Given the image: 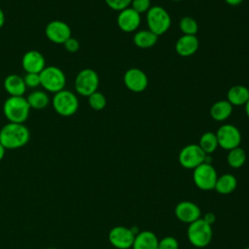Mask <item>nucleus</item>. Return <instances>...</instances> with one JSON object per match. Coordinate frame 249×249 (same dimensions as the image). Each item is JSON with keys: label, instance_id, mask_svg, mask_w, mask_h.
Wrapping results in <instances>:
<instances>
[{"label": "nucleus", "instance_id": "nucleus-13", "mask_svg": "<svg viewBox=\"0 0 249 249\" xmlns=\"http://www.w3.org/2000/svg\"><path fill=\"white\" fill-rule=\"evenodd\" d=\"M140 23L141 15L130 7L120 11L117 16V25L122 31L125 33L136 31L140 26Z\"/></svg>", "mask_w": 249, "mask_h": 249}, {"label": "nucleus", "instance_id": "nucleus-23", "mask_svg": "<svg viewBox=\"0 0 249 249\" xmlns=\"http://www.w3.org/2000/svg\"><path fill=\"white\" fill-rule=\"evenodd\" d=\"M26 100L30 108L36 109V110H42L46 108L51 101L47 91L41 90V89H35L31 91L26 97Z\"/></svg>", "mask_w": 249, "mask_h": 249}, {"label": "nucleus", "instance_id": "nucleus-31", "mask_svg": "<svg viewBox=\"0 0 249 249\" xmlns=\"http://www.w3.org/2000/svg\"><path fill=\"white\" fill-rule=\"evenodd\" d=\"M26 88L36 89L40 86V75L37 73H26L23 77Z\"/></svg>", "mask_w": 249, "mask_h": 249}, {"label": "nucleus", "instance_id": "nucleus-42", "mask_svg": "<svg viewBox=\"0 0 249 249\" xmlns=\"http://www.w3.org/2000/svg\"><path fill=\"white\" fill-rule=\"evenodd\" d=\"M247 88H248V89H249V86H248V87H247Z\"/></svg>", "mask_w": 249, "mask_h": 249}, {"label": "nucleus", "instance_id": "nucleus-12", "mask_svg": "<svg viewBox=\"0 0 249 249\" xmlns=\"http://www.w3.org/2000/svg\"><path fill=\"white\" fill-rule=\"evenodd\" d=\"M70 26L59 19L50 21L45 28L46 37L53 43L57 45H63L64 42L71 37Z\"/></svg>", "mask_w": 249, "mask_h": 249}, {"label": "nucleus", "instance_id": "nucleus-20", "mask_svg": "<svg viewBox=\"0 0 249 249\" xmlns=\"http://www.w3.org/2000/svg\"><path fill=\"white\" fill-rule=\"evenodd\" d=\"M227 100L232 106H242L249 100V89L242 85H235L229 89L227 92Z\"/></svg>", "mask_w": 249, "mask_h": 249}, {"label": "nucleus", "instance_id": "nucleus-21", "mask_svg": "<svg viewBox=\"0 0 249 249\" xmlns=\"http://www.w3.org/2000/svg\"><path fill=\"white\" fill-rule=\"evenodd\" d=\"M233 106L227 100H218L210 107L209 114L216 122H224L229 119L232 113Z\"/></svg>", "mask_w": 249, "mask_h": 249}, {"label": "nucleus", "instance_id": "nucleus-6", "mask_svg": "<svg viewBox=\"0 0 249 249\" xmlns=\"http://www.w3.org/2000/svg\"><path fill=\"white\" fill-rule=\"evenodd\" d=\"M187 235L189 241L196 247H204L209 244L212 239V228L211 225L206 223L202 218L191 223Z\"/></svg>", "mask_w": 249, "mask_h": 249}, {"label": "nucleus", "instance_id": "nucleus-7", "mask_svg": "<svg viewBox=\"0 0 249 249\" xmlns=\"http://www.w3.org/2000/svg\"><path fill=\"white\" fill-rule=\"evenodd\" d=\"M99 77L98 74L90 68L82 69L76 76L74 88L77 93L83 96H89L98 89Z\"/></svg>", "mask_w": 249, "mask_h": 249}, {"label": "nucleus", "instance_id": "nucleus-41", "mask_svg": "<svg viewBox=\"0 0 249 249\" xmlns=\"http://www.w3.org/2000/svg\"><path fill=\"white\" fill-rule=\"evenodd\" d=\"M48 249H53V248H48Z\"/></svg>", "mask_w": 249, "mask_h": 249}, {"label": "nucleus", "instance_id": "nucleus-15", "mask_svg": "<svg viewBox=\"0 0 249 249\" xmlns=\"http://www.w3.org/2000/svg\"><path fill=\"white\" fill-rule=\"evenodd\" d=\"M21 66L25 73L40 74V72L46 67V60L40 52L30 50L23 54L21 58Z\"/></svg>", "mask_w": 249, "mask_h": 249}, {"label": "nucleus", "instance_id": "nucleus-34", "mask_svg": "<svg viewBox=\"0 0 249 249\" xmlns=\"http://www.w3.org/2000/svg\"><path fill=\"white\" fill-rule=\"evenodd\" d=\"M206 223H208L209 225H212L215 221V215L213 213H206L204 215V218H202Z\"/></svg>", "mask_w": 249, "mask_h": 249}, {"label": "nucleus", "instance_id": "nucleus-29", "mask_svg": "<svg viewBox=\"0 0 249 249\" xmlns=\"http://www.w3.org/2000/svg\"><path fill=\"white\" fill-rule=\"evenodd\" d=\"M151 7V0H132L130 4V8L140 15L146 14Z\"/></svg>", "mask_w": 249, "mask_h": 249}, {"label": "nucleus", "instance_id": "nucleus-18", "mask_svg": "<svg viewBox=\"0 0 249 249\" xmlns=\"http://www.w3.org/2000/svg\"><path fill=\"white\" fill-rule=\"evenodd\" d=\"M5 91L10 96H23L26 91V86L23 77L17 74L8 75L3 83Z\"/></svg>", "mask_w": 249, "mask_h": 249}, {"label": "nucleus", "instance_id": "nucleus-24", "mask_svg": "<svg viewBox=\"0 0 249 249\" xmlns=\"http://www.w3.org/2000/svg\"><path fill=\"white\" fill-rule=\"evenodd\" d=\"M236 179L232 174H224L217 178L215 184V190L222 195H228L231 193L236 187Z\"/></svg>", "mask_w": 249, "mask_h": 249}, {"label": "nucleus", "instance_id": "nucleus-5", "mask_svg": "<svg viewBox=\"0 0 249 249\" xmlns=\"http://www.w3.org/2000/svg\"><path fill=\"white\" fill-rule=\"evenodd\" d=\"M52 104L54 111L62 117L73 116L79 108V99L77 95L67 89H62L54 93Z\"/></svg>", "mask_w": 249, "mask_h": 249}, {"label": "nucleus", "instance_id": "nucleus-39", "mask_svg": "<svg viewBox=\"0 0 249 249\" xmlns=\"http://www.w3.org/2000/svg\"><path fill=\"white\" fill-rule=\"evenodd\" d=\"M172 1H174V2H179V1H181V0H172Z\"/></svg>", "mask_w": 249, "mask_h": 249}, {"label": "nucleus", "instance_id": "nucleus-38", "mask_svg": "<svg viewBox=\"0 0 249 249\" xmlns=\"http://www.w3.org/2000/svg\"><path fill=\"white\" fill-rule=\"evenodd\" d=\"M244 106H245V113H246L247 117L249 118V100L247 101V103Z\"/></svg>", "mask_w": 249, "mask_h": 249}, {"label": "nucleus", "instance_id": "nucleus-4", "mask_svg": "<svg viewBox=\"0 0 249 249\" xmlns=\"http://www.w3.org/2000/svg\"><path fill=\"white\" fill-rule=\"evenodd\" d=\"M40 86L49 92L56 93L64 89L66 77L64 72L57 66L48 65L40 72Z\"/></svg>", "mask_w": 249, "mask_h": 249}, {"label": "nucleus", "instance_id": "nucleus-9", "mask_svg": "<svg viewBox=\"0 0 249 249\" xmlns=\"http://www.w3.org/2000/svg\"><path fill=\"white\" fill-rule=\"evenodd\" d=\"M218 140V145L225 150L236 148L241 143L240 130L231 124H224L215 132Z\"/></svg>", "mask_w": 249, "mask_h": 249}, {"label": "nucleus", "instance_id": "nucleus-25", "mask_svg": "<svg viewBox=\"0 0 249 249\" xmlns=\"http://www.w3.org/2000/svg\"><path fill=\"white\" fill-rule=\"evenodd\" d=\"M198 146L206 155H210L213 152H215V150L219 146L216 133L212 131L204 132L199 138Z\"/></svg>", "mask_w": 249, "mask_h": 249}, {"label": "nucleus", "instance_id": "nucleus-19", "mask_svg": "<svg viewBox=\"0 0 249 249\" xmlns=\"http://www.w3.org/2000/svg\"><path fill=\"white\" fill-rule=\"evenodd\" d=\"M159 239L157 235L149 231H139L132 244V249H158Z\"/></svg>", "mask_w": 249, "mask_h": 249}, {"label": "nucleus", "instance_id": "nucleus-27", "mask_svg": "<svg viewBox=\"0 0 249 249\" xmlns=\"http://www.w3.org/2000/svg\"><path fill=\"white\" fill-rule=\"evenodd\" d=\"M179 28L184 35H196L198 31V24L192 17H183L179 21Z\"/></svg>", "mask_w": 249, "mask_h": 249}, {"label": "nucleus", "instance_id": "nucleus-10", "mask_svg": "<svg viewBox=\"0 0 249 249\" xmlns=\"http://www.w3.org/2000/svg\"><path fill=\"white\" fill-rule=\"evenodd\" d=\"M206 154L201 150L198 144L186 145L179 153V163L187 169H195L196 166L204 162Z\"/></svg>", "mask_w": 249, "mask_h": 249}, {"label": "nucleus", "instance_id": "nucleus-1", "mask_svg": "<svg viewBox=\"0 0 249 249\" xmlns=\"http://www.w3.org/2000/svg\"><path fill=\"white\" fill-rule=\"evenodd\" d=\"M30 138V132L24 124L8 123L0 129V143L5 149L14 150L23 147Z\"/></svg>", "mask_w": 249, "mask_h": 249}, {"label": "nucleus", "instance_id": "nucleus-2", "mask_svg": "<svg viewBox=\"0 0 249 249\" xmlns=\"http://www.w3.org/2000/svg\"><path fill=\"white\" fill-rule=\"evenodd\" d=\"M30 106L24 96H9L3 104V113L10 123L23 124L29 117Z\"/></svg>", "mask_w": 249, "mask_h": 249}, {"label": "nucleus", "instance_id": "nucleus-3", "mask_svg": "<svg viewBox=\"0 0 249 249\" xmlns=\"http://www.w3.org/2000/svg\"><path fill=\"white\" fill-rule=\"evenodd\" d=\"M146 22L148 29L160 37L170 28L171 18L163 7L152 6L146 13Z\"/></svg>", "mask_w": 249, "mask_h": 249}, {"label": "nucleus", "instance_id": "nucleus-37", "mask_svg": "<svg viewBox=\"0 0 249 249\" xmlns=\"http://www.w3.org/2000/svg\"><path fill=\"white\" fill-rule=\"evenodd\" d=\"M5 151H6L5 147L0 143V160H3V158H4V156H5Z\"/></svg>", "mask_w": 249, "mask_h": 249}, {"label": "nucleus", "instance_id": "nucleus-14", "mask_svg": "<svg viewBox=\"0 0 249 249\" xmlns=\"http://www.w3.org/2000/svg\"><path fill=\"white\" fill-rule=\"evenodd\" d=\"M110 243L119 249H128L132 246L135 235L130 229L123 226L114 227L109 232Z\"/></svg>", "mask_w": 249, "mask_h": 249}, {"label": "nucleus", "instance_id": "nucleus-30", "mask_svg": "<svg viewBox=\"0 0 249 249\" xmlns=\"http://www.w3.org/2000/svg\"><path fill=\"white\" fill-rule=\"evenodd\" d=\"M104 1L110 9L120 12L125 8H128L132 0H104Z\"/></svg>", "mask_w": 249, "mask_h": 249}, {"label": "nucleus", "instance_id": "nucleus-33", "mask_svg": "<svg viewBox=\"0 0 249 249\" xmlns=\"http://www.w3.org/2000/svg\"><path fill=\"white\" fill-rule=\"evenodd\" d=\"M63 46H64V49H65L68 53H77V52L79 51V49H80V43H79V41H78L76 38L72 37V36H71L70 38H68V39L64 42Z\"/></svg>", "mask_w": 249, "mask_h": 249}, {"label": "nucleus", "instance_id": "nucleus-32", "mask_svg": "<svg viewBox=\"0 0 249 249\" xmlns=\"http://www.w3.org/2000/svg\"><path fill=\"white\" fill-rule=\"evenodd\" d=\"M178 241L172 236L163 237L159 241L158 249H178Z\"/></svg>", "mask_w": 249, "mask_h": 249}, {"label": "nucleus", "instance_id": "nucleus-26", "mask_svg": "<svg viewBox=\"0 0 249 249\" xmlns=\"http://www.w3.org/2000/svg\"><path fill=\"white\" fill-rule=\"evenodd\" d=\"M246 160V153L241 147H236L229 151L227 156V161L232 168L241 167Z\"/></svg>", "mask_w": 249, "mask_h": 249}, {"label": "nucleus", "instance_id": "nucleus-36", "mask_svg": "<svg viewBox=\"0 0 249 249\" xmlns=\"http://www.w3.org/2000/svg\"><path fill=\"white\" fill-rule=\"evenodd\" d=\"M4 23H5V14L3 10L0 8V28L4 25Z\"/></svg>", "mask_w": 249, "mask_h": 249}, {"label": "nucleus", "instance_id": "nucleus-8", "mask_svg": "<svg viewBox=\"0 0 249 249\" xmlns=\"http://www.w3.org/2000/svg\"><path fill=\"white\" fill-rule=\"evenodd\" d=\"M193 178L196 186L203 191H210L215 188L217 172L211 163L202 162L194 169Z\"/></svg>", "mask_w": 249, "mask_h": 249}, {"label": "nucleus", "instance_id": "nucleus-22", "mask_svg": "<svg viewBox=\"0 0 249 249\" xmlns=\"http://www.w3.org/2000/svg\"><path fill=\"white\" fill-rule=\"evenodd\" d=\"M159 36L149 29L138 30L132 37L133 44L140 49H149L154 47L158 42Z\"/></svg>", "mask_w": 249, "mask_h": 249}, {"label": "nucleus", "instance_id": "nucleus-16", "mask_svg": "<svg viewBox=\"0 0 249 249\" xmlns=\"http://www.w3.org/2000/svg\"><path fill=\"white\" fill-rule=\"evenodd\" d=\"M200 208L192 201H181L175 207L176 217L184 223H193L200 218Z\"/></svg>", "mask_w": 249, "mask_h": 249}, {"label": "nucleus", "instance_id": "nucleus-28", "mask_svg": "<svg viewBox=\"0 0 249 249\" xmlns=\"http://www.w3.org/2000/svg\"><path fill=\"white\" fill-rule=\"evenodd\" d=\"M88 102L89 107L95 111L103 110L107 104L105 95L98 90L94 91L93 93L88 96Z\"/></svg>", "mask_w": 249, "mask_h": 249}, {"label": "nucleus", "instance_id": "nucleus-11", "mask_svg": "<svg viewBox=\"0 0 249 249\" xmlns=\"http://www.w3.org/2000/svg\"><path fill=\"white\" fill-rule=\"evenodd\" d=\"M148 76L147 74L136 67L127 69L124 74V84L125 88L135 93L143 92L148 87Z\"/></svg>", "mask_w": 249, "mask_h": 249}, {"label": "nucleus", "instance_id": "nucleus-17", "mask_svg": "<svg viewBox=\"0 0 249 249\" xmlns=\"http://www.w3.org/2000/svg\"><path fill=\"white\" fill-rule=\"evenodd\" d=\"M199 47L198 39L196 35H182L175 43L176 53L183 57H188L196 53Z\"/></svg>", "mask_w": 249, "mask_h": 249}, {"label": "nucleus", "instance_id": "nucleus-40", "mask_svg": "<svg viewBox=\"0 0 249 249\" xmlns=\"http://www.w3.org/2000/svg\"><path fill=\"white\" fill-rule=\"evenodd\" d=\"M244 249H249V247H246V248H244Z\"/></svg>", "mask_w": 249, "mask_h": 249}, {"label": "nucleus", "instance_id": "nucleus-35", "mask_svg": "<svg viewBox=\"0 0 249 249\" xmlns=\"http://www.w3.org/2000/svg\"><path fill=\"white\" fill-rule=\"evenodd\" d=\"M225 2L230 6H238L243 2V0H225Z\"/></svg>", "mask_w": 249, "mask_h": 249}]
</instances>
